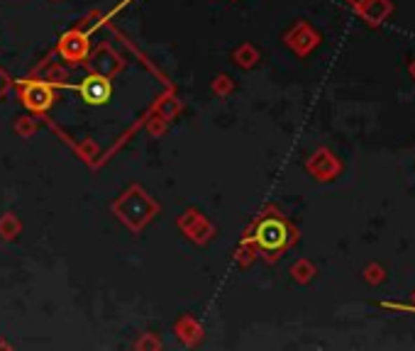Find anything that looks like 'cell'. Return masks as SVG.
Wrapping results in <instances>:
<instances>
[{
	"mask_svg": "<svg viewBox=\"0 0 415 351\" xmlns=\"http://www.w3.org/2000/svg\"><path fill=\"white\" fill-rule=\"evenodd\" d=\"M296 237H298V234H296L294 225H291L284 215H279V212H269V215H264L252 232L254 247H257L269 261H276L286 249L294 247Z\"/></svg>",
	"mask_w": 415,
	"mask_h": 351,
	"instance_id": "1",
	"label": "cell"
},
{
	"mask_svg": "<svg viewBox=\"0 0 415 351\" xmlns=\"http://www.w3.org/2000/svg\"><path fill=\"white\" fill-rule=\"evenodd\" d=\"M357 13H360V18L369 25V27H378V25H383L388 18H391L393 3L391 0H364Z\"/></svg>",
	"mask_w": 415,
	"mask_h": 351,
	"instance_id": "2",
	"label": "cell"
},
{
	"mask_svg": "<svg viewBox=\"0 0 415 351\" xmlns=\"http://www.w3.org/2000/svg\"><path fill=\"white\" fill-rule=\"evenodd\" d=\"M340 169H342V164L330 154V151H320V154L315 156V161L310 164V171L320 178V181H330L332 176L340 174Z\"/></svg>",
	"mask_w": 415,
	"mask_h": 351,
	"instance_id": "3",
	"label": "cell"
},
{
	"mask_svg": "<svg viewBox=\"0 0 415 351\" xmlns=\"http://www.w3.org/2000/svg\"><path fill=\"white\" fill-rule=\"evenodd\" d=\"M81 95H84L88 103L100 105L110 98V83H107L105 78H88L81 85Z\"/></svg>",
	"mask_w": 415,
	"mask_h": 351,
	"instance_id": "4",
	"label": "cell"
},
{
	"mask_svg": "<svg viewBox=\"0 0 415 351\" xmlns=\"http://www.w3.org/2000/svg\"><path fill=\"white\" fill-rule=\"evenodd\" d=\"M364 281L371 283V286H381V283L386 281V268L378 261L367 263V266H364Z\"/></svg>",
	"mask_w": 415,
	"mask_h": 351,
	"instance_id": "5",
	"label": "cell"
},
{
	"mask_svg": "<svg viewBox=\"0 0 415 351\" xmlns=\"http://www.w3.org/2000/svg\"><path fill=\"white\" fill-rule=\"evenodd\" d=\"M27 100L32 105H47L49 103V93L47 90H34V88H29L27 90Z\"/></svg>",
	"mask_w": 415,
	"mask_h": 351,
	"instance_id": "6",
	"label": "cell"
},
{
	"mask_svg": "<svg viewBox=\"0 0 415 351\" xmlns=\"http://www.w3.org/2000/svg\"><path fill=\"white\" fill-rule=\"evenodd\" d=\"M294 276L298 278V281H308V278L312 276V266L310 263H305V261H301L298 266L294 268Z\"/></svg>",
	"mask_w": 415,
	"mask_h": 351,
	"instance_id": "7",
	"label": "cell"
},
{
	"mask_svg": "<svg viewBox=\"0 0 415 351\" xmlns=\"http://www.w3.org/2000/svg\"><path fill=\"white\" fill-rule=\"evenodd\" d=\"M408 74H411V78L415 81V59L411 61V64H408Z\"/></svg>",
	"mask_w": 415,
	"mask_h": 351,
	"instance_id": "8",
	"label": "cell"
},
{
	"mask_svg": "<svg viewBox=\"0 0 415 351\" xmlns=\"http://www.w3.org/2000/svg\"><path fill=\"white\" fill-rule=\"evenodd\" d=\"M347 3H350V5H352V8H355V10H360V5L364 3V0H347Z\"/></svg>",
	"mask_w": 415,
	"mask_h": 351,
	"instance_id": "9",
	"label": "cell"
},
{
	"mask_svg": "<svg viewBox=\"0 0 415 351\" xmlns=\"http://www.w3.org/2000/svg\"><path fill=\"white\" fill-rule=\"evenodd\" d=\"M411 300H413V305H411V312H415V293L411 295Z\"/></svg>",
	"mask_w": 415,
	"mask_h": 351,
	"instance_id": "10",
	"label": "cell"
},
{
	"mask_svg": "<svg viewBox=\"0 0 415 351\" xmlns=\"http://www.w3.org/2000/svg\"><path fill=\"white\" fill-rule=\"evenodd\" d=\"M0 88H3V78H0Z\"/></svg>",
	"mask_w": 415,
	"mask_h": 351,
	"instance_id": "11",
	"label": "cell"
}]
</instances>
